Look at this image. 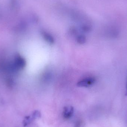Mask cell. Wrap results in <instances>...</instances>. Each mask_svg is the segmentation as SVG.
I'll return each instance as SVG.
<instances>
[{
	"label": "cell",
	"mask_w": 127,
	"mask_h": 127,
	"mask_svg": "<svg viewBox=\"0 0 127 127\" xmlns=\"http://www.w3.org/2000/svg\"><path fill=\"white\" fill-rule=\"evenodd\" d=\"M95 81V79L93 78H88L78 82L77 84V86L81 87H88L94 84Z\"/></svg>",
	"instance_id": "cell-1"
},
{
	"label": "cell",
	"mask_w": 127,
	"mask_h": 127,
	"mask_svg": "<svg viewBox=\"0 0 127 127\" xmlns=\"http://www.w3.org/2000/svg\"><path fill=\"white\" fill-rule=\"evenodd\" d=\"M74 109L73 107H65L64 109L63 112V116L65 119H69L71 118L74 113Z\"/></svg>",
	"instance_id": "cell-3"
},
{
	"label": "cell",
	"mask_w": 127,
	"mask_h": 127,
	"mask_svg": "<svg viewBox=\"0 0 127 127\" xmlns=\"http://www.w3.org/2000/svg\"><path fill=\"white\" fill-rule=\"evenodd\" d=\"M31 115H32L33 120H34V119L40 118L41 116V114L39 111L38 110H35L33 112Z\"/></svg>",
	"instance_id": "cell-7"
},
{
	"label": "cell",
	"mask_w": 127,
	"mask_h": 127,
	"mask_svg": "<svg viewBox=\"0 0 127 127\" xmlns=\"http://www.w3.org/2000/svg\"><path fill=\"white\" fill-rule=\"evenodd\" d=\"M14 67L17 69L23 68L26 65L25 60L20 56H17L15 59L14 62Z\"/></svg>",
	"instance_id": "cell-2"
},
{
	"label": "cell",
	"mask_w": 127,
	"mask_h": 127,
	"mask_svg": "<svg viewBox=\"0 0 127 127\" xmlns=\"http://www.w3.org/2000/svg\"><path fill=\"white\" fill-rule=\"evenodd\" d=\"M42 35L44 36V38L48 43L51 44L54 43V39L50 35L45 32H43L42 33Z\"/></svg>",
	"instance_id": "cell-4"
},
{
	"label": "cell",
	"mask_w": 127,
	"mask_h": 127,
	"mask_svg": "<svg viewBox=\"0 0 127 127\" xmlns=\"http://www.w3.org/2000/svg\"><path fill=\"white\" fill-rule=\"evenodd\" d=\"M33 120V118L31 116H27L24 118L23 121V125L24 127H27Z\"/></svg>",
	"instance_id": "cell-5"
},
{
	"label": "cell",
	"mask_w": 127,
	"mask_h": 127,
	"mask_svg": "<svg viewBox=\"0 0 127 127\" xmlns=\"http://www.w3.org/2000/svg\"><path fill=\"white\" fill-rule=\"evenodd\" d=\"M77 41L80 44H83L85 43L86 42V38L85 36L83 35L79 36L77 39Z\"/></svg>",
	"instance_id": "cell-6"
},
{
	"label": "cell",
	"mask_w": 127,
	"mask_h": 127,
	"mask_svg": "<svg viewBox=\"0 0 127 127\" xmlns=\"http://www.w3.org/2000/svg\"></svg>",
	"instance_id": "cell-9"
},
{
	"label": "cell",
	"mask_w": 127,
	"mask_h": 127,
	"mask_svg": "<svg viewBox=\"0 0 127 127\" xmlns=\"http://www.w3.org/2000/svg\"><path fill=\"white\" fill-rule=\"evenodd\" d=\"M81 122L80 121H78L75 122L74 127H81Z\"/></svg>",
	"instance_id": "cell-8"
}]
</instances>
